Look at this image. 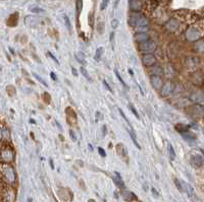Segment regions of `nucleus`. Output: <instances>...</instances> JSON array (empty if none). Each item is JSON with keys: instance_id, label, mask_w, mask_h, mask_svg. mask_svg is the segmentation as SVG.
<instances>
[{"instance_id": "f257e3e1", "label": "nucleus", "mask_w": 204, "mask_h": 202, "mask_svg": "<svg viewBox=\"0 0 204 202\" xmlns=\"http://www.w3.org/2000/svg\"><path fill=\"white\" fill-rule=\"evenodd\" d=\"M0 174L3 179V181L7 185H13L16 181V174L14 169L9 164H2L0 165Z\"/></svg>"}, {"instance_id": "f03ea898", "label": "nucleus", "mask_w": 204, "mask_h": 202, "mask_svg": "<svg viewBox=\"0 0 204 202\" xmlns=\"http://www.w3.org/2000/svg\"><path fill=\"white\" fill-rule=\"evenodd\" d=\"M14 160V151L10 146L5 145L0 149V160L4 164H10Z\"/></svg>"}, {"instance_id": "7ed1b4c3", "label": "nucleus", "mask_w": 204, "mask_h": 202, "mask_svg": "<svg viewBox=\"0 0 204 202\" xmlns=\"http://www.w3.org/2000/svg\"><path fill=\"white\" fill-rule=\"evenodd\" d=\"M156 49V44L151 40H147L143 43L139 44V50L144 54H150L153 53Z\"/></svg>"}, {"instance_id": "20e7f679", "label": "nucleus", "mask_w": 204, "mask_h": 202, "mask_svg": "<svg viewBox=\"0 0 204 202\" xmlns=\"http://www.w3.org/2000/svg\"><path fill=\"white\" fill-rule=\"evenodd\" d=\"M2 198L4 202H14L15 200V191L13 190V188L10 187V185L3 189Z\"/></svg>"}, {"instance_id": "39448f33", "label": "nucleus", "mask_w": 204, "mask_h": 202, "mask_svg": "<svg viewBox=\"0 0 204 202\" xmlns=\"http://www.w3.org/2000/svg\"><path fill=\"white\" fill-rule=\"evenodd\" d=\"M143 14H141L140 12H132L129 16V19H128V24L131 26H134V28H137L138 22L139 20L142 18Z\"/></svg>"}, {"instance_id": "423d86ee", "label": "nucleus", "mask_w": 204, "mask_h": 202, "mask_svg": "<svg viewBox=\"0 0 204 202\" xmlns=\"http://www.w3.org/2000/svg\"><path fill=\"white\" fill-rule=\"evenodd\" d=\"M142 62L145 66H152V65L155 64L156 62V58L153 56V54H145L143 57H142Z\"/></svg>"}, {"instance_id": "0eeeda50", "label": "nucleus", "mask_w": 204, "mask_h": 202, "mask_svg": "<svg viewBox=\"0 0 204 202\" xmlns=\"http://www.w3.org/2000/svg\"><path fill=\"white\" fill-rule=\"evenodd\" d=\"M129 8L132 12H140L142 9V3L140 0H129Z\"/></svg>"}, {"instance_id": "6e6552de", "label": "nucleus", "mask_w": 204, "mask_h": 202, "mask_svg": "<svg viewBox=\"0 0 204 202\" xmlns=\"http://www.w3.org/2000/svg\"><path fill=\"white\" fill-rule=\"evenodd\" d=\"M25 24L29 28H36L37 24H38V19L36 17H34V16H27L25 18Z\"/></svg>"}, {"instance_id": "1a4fd4ad", "label": "nucleus", "mask_w": 204, "mask_h": 202, "mask_svg": "<svg viewBox=\"0 0 204 202\" xmlns=\"http://www.w3.org/2000/svg\"><path fill=\"white\" fill-rule=\"evenodd\" d=\"M151 83H152V85L154 86L155 90H159V88L162 86V80L158 75H152L151 76Z\"/></svg>"}, {"instance_id": "9d476101", "label": "nucleus", "mask_w": 204, "mask_h": 202, "mask_svg": "<svg viewBox=\"0 0 204 202\" xmlns=\"http://www.w3.org/2000/svg\"><path fill=\"white\" fill-rule=\"evenodd\" d=\"M114 175H115V176H113V177H112L113 182L115 183V185H116V186L118 187V188L123 189V188H125V183H123V181L121 180V175H119L117 172H115V173H114Z\"/></svg>"}, {"instance_id": "9b49d317", "label": "nucleus", "mask_w": 204, "mask_h": 202, "mask_svg": "<svg viewBox=\"0 0 204 202\" xmlns=\"http://www.w3.org/2000/svg\"><path fill=\"white\" fill-rule=\"evenodd\" d=\"M121 196H123V198L125 199V201H132V200H136V199H137L136 195L134 194L133 192H131V191H123V192H121Z\"/></svg>"}, {"instance_id": "f8f14e48", "label": "nucleus", "mask_w": 204, "mask_h": 202, "mask_svg": "<svg viewBox=\"0 0 204 202\" xmlns=\"http://www.w3.org/2000/svg\"><path fill=\"white\" fill-rule=\"evenodd\" d=\"M116 150H117V153L119 154L121 156H123L125 160H128V151H127V148L123 145V144H117L116 145Z\"/></svg>"}, {"instance_id": "ddd939ff", "label": "nucleus", "mask_w": 204, "mask_h": 202, "mask_svg": "<svg viewBox=\"0 0 204 202\" xmlns=\"http://www.w3.org/2000/svg\"><path fill=\"white\" fill-rule=\"evenodd\" d=\"M18 12H15V13L11 14L9 16V18L7 19V24L9 26H15L18 24Z\"/></svg>"}, {"instance_id": "4468645a", "label": "nucleus", "mask_w": 204, "mask_h": 202, "mask_svg": "<svg viewBox=\"0 0 204 202\" xmlns=\"http://www.w3.org/2000/svg\"><path fill=\"white\" fill-rule=\"evenodd\" d=\"M135 39L140 44V43H143V42H145V41L149 40V35H148L147 33H138L135 36Z\"/></svg>"}, {"instance_id": "2eb2a0df", "label": "nucleus", "mask_w": 204, "mask_h": 202, "mask_svg": "<svg viewBox=\"0 0 204 202\" xmlns=\"http://www.w3.org/2000/svg\"><path fill=\"white\" fill-rule=\"evenodd\" d=\"M103 53H104V48H103V47H99V48L96 49L95 56H94V59L96 60V62H99V61L101 60Z\"/></svg>"}, {"instance_id": "dca6fc26", "label": "nucleus", "mask_w": 204, "mask_h": 202, "mask_svg": "<svg viewBox=\"0 0 204 202\" xmlns=\"http://www.w3.org/2000/svg\"><path fill=\"white\" fill-rule=\"evenodd\" d=\"M192 164L194 165L195 167H197V168H199V167H201V166H202V165L204 164V160H203V158H201V156H199V155H195L194 158H193Z\"/></svg>"}, {"instance_id": "f3484780", "label": "nucleus", "mask_w": 204, "mask_h": 202, "mask_svg": "<svg viewBox=\"0 0 204 202\" xmlns=\"http://www.w3.org/2000/svg\"><path fill=\"white\" fill-rule=\"evenodd\" d=\"M128 133H129V135L131 136V138H132V140H133V142H134V144H135V146H137L138 149H141V146H140V145H139V143H138L137 138H136L135 133H134L132 130H129V129H128Z\"/></svg>"}, {"instance_id": "a211bd4d", "label": "nucleus", "mask_w": 204, "mask_h": 202, "mask_svg": "<svg viewBox=\"0 0 204 202\" xmlns=\"http://www.w3.org/2000/svg\"><path fill=\"white\" fill-rule=\"evenodd\" d=\"M76 9H77V17L79 14L81 13L82 9H83V0H77L76 1Z\"/></svg>"}, {"instance_id": "6ab92c4d", "label": "nucleus", "mask_w": 204, "mask_h": 202, "mask_svg": "<svg viewBox=\"0 0 204 202\" xmlns=\"http://www.w3.org/2000/svg\"><path fill=\"white\" fill-rule=\"evenodd\" d=\"M170 83L168 82V83H165V85L163 86V88H162L161 94L162 96H168V94H170Z\"/></svg>"}, {"instance_id": "aec40b11", "label": "nucleus", "mask_w": 204, "mask_h": 202, "mask_svg": "<svg viewBox=\"0 0 204 202\" xmlns=\"http://www.w3.org/2000/svg\"><path fill=\"white\" fill-rule=\"evenodd\" d=\"M80 71H81V73L83 74L84 76H85V78H86V79H87V80H89L90 82H92V78H91V76L89 75V73H88V72H87V70L85 69V67H83V66H82V67H80Z\"/></svg>"}, {"instance_id": "412c9836", "label": "nucleus", "mask_w": 204, "mask_h": 202, "mask_svg": "<svg viewBox=\"0 0 204 202\" xmlns=\"http://www.w3.org/2000/svg\"><path fill=\"white\" fill-rule=\"evenodd\" d=\"M168 154H170V160H174L175 158H176V152H175V150H174V147H172V144H168Z\"/></svg>"}, {"instance_id": "4be33fe9", "label": "nucleus", "mask_w": 204, "mask_h": 202, "mask_svg": "<svg viewBox=\"0 0 204 202\" xmlns=\"http://www.w3.org/2000/svg\"><path fill=\"white\" fill-rule=\"evenodd\" d=\"M88 22H89V24L91 28L94 26V22H95V17H94V13L93 12H90L89 15H88Z\"/></svg>"}, {"instance_id": "5701e85b", "label": "nucleus", "mask_w": 204, "mask_h": 202, "mask_svg": "<svg viewBox=\"0 0 204 202\" xmlns=\"http://www.w3.org/2000/svg\"><path fill=\"white\" fill-rule=\"evenodd\" d=\"M96 28H97V32L99 33L100 35H101L102 33H103V30H104V22H101V20H99V22H98L97 26H96Z\"/></svg>"}, {"instance_id": "b1692460", "label": "nucleus", "mask_w": 204, "mask_h": 202, "mask_svg": "<svg viewBox=\"0 0 204 202\" xmlns=\"http://www.w3.org/2000/svg\"><path fill=\"white\" fill-rule=\"evenodd\" d=\"M34 76H35V77H36V79L38 80V81L40 82V83H42L43 85H44V86H46V87H47V86H48V84H47V82L45 81V80L43 79V78L41 77L40 75H38V74H37V73H34Z\"/></svg>"}, {"instance_id": "393cba45", "label": "nucleus", "mask_w": 204, "mask_h": 202, "mask_svg": "<svg viewBox=\"0 0 204 202\" xmlns=\"http://www.w3.org/2000/svg\"><path fill=\"white\" fill-rule=\"evenodd\" d=\"M175 185H176V187L178 188V190L180 191V192H184V188H183L182 184H181V182L178 180V179H175Z\"/></svg>"}, {"instance_id": "a878e982", "label": "nucleus", "mask_w": 204, "mask_h": 202, "mask_svg": "<svg viewBox=\"0 0 204 202\" xmlns=\"http://www.w3.org/2000/svg\"><path fill=\"white\" fill-rule=\"evenodd\" d=\"M114 73H115V75H116L117 79H118V80H119V82H121V84H123V86H125V88H128V85H127V84H125V81H123V78H121V75H119V73H118V72H117V71H116V70H115V71H114Z\"/></svg>"}, {"instance_id": "bb28decb", "label": "nucleus", "mask_w": 204, "mask_h": 202, "mask_svg": "<svg viewBox=\"0 0 204 202\" xmlns=\"http://www.w3.org/2000/svg\"><path fill=\"white\" fill-rule=\"evenodd\" d=\"M148 30H149V26H138L137 28V32L138 33H147Z\"/></svg>"}, {"instance_id": "cd10ccee", "label": "nucleus", "mask_w": 204, "mask_h": 202, "mask_svg": "<svg viewBox=\"0 0 204 202\" xmlns=\"http://www.w3.org/2000/svg\"><path fill=\"white\" fill-rule=\"evenodd\" d=\"M63 17H64V20H65V24H67V30H69V32L71 33L72 32V26H71V22H69V18L67 17V15H63Z\"/></svg>"}, {"instance_id": "c85d7f7f", "label": "nucleus", "mask_w": 204, "mask_h": 202, "mask_svg": "<svg viewBox=\"0 0 204 202\" xmlns=\"http://www.w3.org/2000/svg\"><path fill=\"white\" fill-rule=\"evenodd\" d=\"M79 54H80V57L78 56L77 54H76V59H77V60L79 61V62H81V63H83V64H85V59H84V55H83V53L80 52Z\"/></svg>"}, {"instance_id": "c756f323", "label": "nucleus", "mask_w": 204, "mask_h": 202, "mask_svg": "<svg viewBox=\"0 0 204 202\" xmlns=\"http://www.w3.org/2000/svg\"><path fill=\"white\" fill-rule=\"evenodd\" d=\"M118 111H119V114L121 115V116H123V118L125 119V122L128 123V124H129V126L131 127V129H133V127H132V125H131V123H130V121H129V119H127V117H125V113L123 112V110H121V109H118Z\"/></svg>"}, {"instance_id": "7c9ffc66", "label": "nucleus", "mask_w": 204, "mask_h": 202, "mask_svg": "<svg viewBox=\"0 0 204 202\" xmlns=\"http://www.w3.org/2000/svg\"><path fill=\"white\" fill-rule=\"evenodd\" d=\"M31 11L34 12V13H44L45 10L42 9V8H38V7H35V8H32Z\"/></svg>"}, {"instance_id": "2f4dec72", "label": "nucleus", "mask_w": 204, "mask_h": 202, "mask_svg": "<svg viewBox=\"0 0 204 202\" xmlns=\"http://www.w3.org/2000/svg\"><path fill=\"white\" fill-rule=\"evenodd\" d=\"M108 3H109V0H102L101 5H100V9H101V10H104L105 8L107 7V5H108Z\"/></svg>"}, {"instance_id": "473e14b6", "label": "nucleus", "mask_w": 204, "mask_h": 202, "mask_svg": "<svg viewBox=\"0 0 204 202\" xmlns=\"http://www.w3.org/2000/svg\"><path fill=\"white\" fill-rule=\"evenodd\" d=\"M118 20L116 19V18H113L112 20H111V26H112V28L113 30H115V28H117V26H118Z\"/></svg>"}, {"instance_id": "72a5a7b5", "label": "nucleus", "mask_w": 204, "mask_h": 202, "mask_svg": "<svg viewBox=\"0 0 204 202\" xmlns=\"http://www.w3.org/2000/svg\"><path fill=\"white\" fill-rule=\"evenodd\" d=\"M129 108H130V110L132 111V113H133L134 115H135V117H137V119H140V117H139V114H138V112L136 111V109L134 108L132 105H129Z\"/></svg>"}, {"instance_id": "f704fd0d", "label": "nucleus", "mask_w": 204, "mask_h": 202, "mask_svg": "<svg viewBox=\"0 0 204 202\" xmlns=\"http://www.w3.org/2000/svg\"><path fill=\"white\" fill-rule=\"evenodd\" d=\"M43 99H44V101L46 102V104H49L51 101L50 96H49V94H47V92H44V94H43Z\"/></svg>"}, {"instance_id": "c9c22d12", "label": "nucleus", "mask_w": 204, "mask_h": 202, "mask_svg": "<svg viewBox=\"0 0 204 202\" xmlns=\"http://www.w3.org/2000/svg\"><path fill=\"white\" fill-rule=\"evenodd\" d=\"M69 136H71V138H72V140H73V141H77V136H76L74 130H72V129L69 130Z\"/></svg>"}, {"instance_id": "e433bc0d", "label": "nucleus", "mask_w": 204, "mask_h": 202, "mask_svg": "<svg viewBox=\"0 0 204 202\" xmlns=\"http://www.w3.org/2000/svg\"><path fill=\"white\" fill-rule=\"evenodd\" d=\"M103 85L105 86V88H106L107 90H109V92H112V88H111L110 86H109V84L107 83L106 80H103Z\"/></svg>"}, {"instance_id": "4c0bfd02", "label": "nucleus", "mask_w": 204, "mask_h": 202, "mask_svg": "<svg viewBox=\"0 0 204 202\" xmlns=\"http://www.w3.org/2000/svg\"><path fill=\"white\" fill-rule=\"evenodd\" d=\"M47 54H48V56H49V57H51V59H52V60L54 61V62L56 63V64H58V65H59V62H58V60H57V58H56V57H55V56H53V55L51 54L50 52H47Z\"/></svg>"}, {"instance_id": "58836bf2", "label": "nucleus", "mask_w": 204, "mask_h": 202, "mask_svg": "<svg viewBox=\"0 0 204 202\" xmlns=\"http://www.w3.org/2000/svg\"><path fill=\"white\" fill-rule=\"evenodd\" d=\"M98 152H99V154L102 156V158H105V156H106V152L104 151V149H103V148H101V147L98 148Z\"/></svg>"}, {"instance_id": "ea45409f", "label": "nucleus", "mask_w": 204, "mask_h": 202, "mask_svg": "<svg viewBox=\"0 0 204 202\" xmlns=\"http://www.w3.org/2000/svg\"><path fill=\"white\" fill-rule=\"evenodd\" d=\"M152 194L154 195V197H155V198H158V197H159V194H158V192L156 191L155 188H152Z\"/></svg>"}, {"instance_id": "a19ab883", "label": "nucleus", "mask_w": 204, "mask_h": 202, "mask_svg": "<svg viewBox=\"0 0 204 202\" xmlns=\"http://www.w3.org/2000/svg\"><path fill=\"white\" fill-rule=\"evenodd\" d=\"M102 133H103V136H105L106 135V133H107V129H106V126H102Z\"/></svg>"}, {"instance_id": "79ce46f5", "label": "nucleus", "mask_w": 204, "mask_h": 202, "mask_svg": "<svg viewBox=\"0 0 204 202\" xmlns=\"http://www.w3.org/2000/svg\"><path fill=\"white\" fill-rule=\"evenodd\" d=\"M50 76H51V78H52V80H57V76L54 74V72H51Z\"/></svg>"}, {"instance_id": "37998d69", "label": "nucleus", "mask_w": 204, "mask_h": 202, "mask_svg": "<svg viewBox=\"0 0 204 202\" xmlns=\"http://www.w3.org/2000/svg\"><path fill=\"white\" fill-rule=\"evenodd\" d=\"M113 41H114V33H111L110 34V42L111 43H113Z\"/></svg>"}, {"instance_id": "c03bdc74", "label": "nucleus", "mask_w": 204, "mask_h": 202, "mask_svg": "<svg viewBox=\"0 0 204 202\" xmlns=\"http://www.w3.org/2000/svg\"><path fill=\"white\" fill-rule=\"evenodd\" d=\"M72 71H73V74L75 76H78V73H77V70H76L75 67H72Z\"/></svg>"}, {"instance_id": "a18cd8bd", "label": "nucleus", "mask_w": 204, "mask_h": 202, "mask_svg": "<svg viewBox=\"0 0 204 202\" xmlns=\"http://www.w3.org/2000/svg\"><path fill=\"white\" fill-rule=\"evenodd\" d=\"M77 164L78 165H81V167H83V162H81V160H77Z\"/></svg>"}, {"instance_id": "49530a36", "label": "nucleus", "mask_w": 204, "mask_h": 202, "mask_svg": "<svg viewBox=\"0 0 204 202\" xmlns=\"http://www.w3.org/2000/svg\"><path fill=\"white\" fill-rule=\"evenodd\" d=\"M50 166H51V169H54V166H53V160H50Z\"/></svg>"}, {"instance_id": "de8ad7c7", "label": "nucleus", "mask_w": 204, "mask_h": 202, "mask_svg": "<svg viewBox=\"0 0 204 202\" xmlns=\"http://www.w3.org/2000/svg\"><path fill=\"white\" fill-rule=\"evenodd\" d=\"M1 139H2V130L0 129V141H1Z\"/></svg>"}, {"instance_id": "09e8293b", "label": "nucleus", "mask_w": 204, "mask_h": 202, "mask_svg": "<svg viewBox=\"0 0 204 202\" xmlns=\"http://www.w3.org/2000/svg\"><path fill=\"white\" fill-rule=\"evenodd\" d=\"M88 202H95V200H94V199H89Z\"/></svg>"}, {"instance_id": "8fccbe9b", "label": "nucleus", "mask_w": 204, "mask_h": 202, "mask_svg": "<svg viewBox=\"0 0 204 202\" xmlns=\"http://www.w3.org/2000/svg\"><path fill=\"white\" fill-rule=\"evenodd\" d=\"M129 72H130V74H131V75H133V71H132V69H129Z\"/></svg>"}]
</instances>
